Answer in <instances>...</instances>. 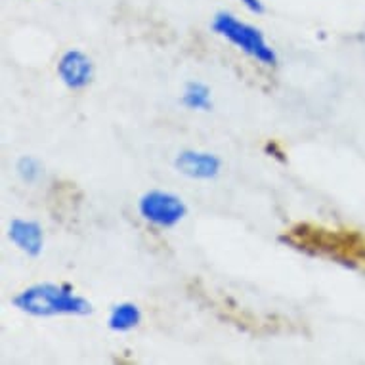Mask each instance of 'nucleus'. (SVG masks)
<instances>
[{
    "instance_id": "obj_7",
    "label": "nucleus",
    "mask_w": 365,
    "mask_h": 365,
    "mask_svg": "<svg viewBox=\"0 0 365 365\" xmlns=\"http://www.w3.org/2000/svg\"><path fill=\"white\" fill-rule=\"evenodd\" d=\"M8 237L27 257L36 258L44 249V230L36 220L14 218L8 226Z\"/></svg>"
},
{
    "instance_id": "obj_10",
    "label": "nucleus",
    "mask_w": 365,
    "mask_h": 365,
    "mask_svg": "<svg viewBox=\"0 0 365 365\" xmlns=\"http://www.w3.org/2000/svg\"><path fill=\"white\" fill-rule=\"evenodd\" d=\"M16 170H18V176L24 180L25 184H35L36 180L42 176L41 161L31 155L19 157L18 163H16Z\"/></svg>"
},
{
    "instance_id": "obj_3",
    "label": "nucleus",
    "mask_w": 365,
    "mask_h": 365,
    "mask_svg": "<svg viewBox=\"0 0 365 365\" xmlns=\"http://www.w3.org/2000/svg\"><path fill=\"white\" fill-rule=\"evenodd\" d=\"M212 31L216 35L226 38L230 44H234L235 48H240L243 54H247L258 63L266 67L277 66V54L276 50L269 46L266 36L258 27L247 24L243 19L235 18L234 14L230 12H216L210 24Z\"/></svg>"
},
{
    "instance_id": "obj_4",
    "label": "nucleus",
    "mask_w": 365,
    "mask_h": 365,
    "mask_svg": "<svg viewBox=\"0 0 365 365\" xmlns=\"http://www.w3.org/2000/svg\"><path fill=\"white\" fill-rule=\"evenodd\" d=\"M138 212L151 226L170 230L178 226L187 215V207L184 199L176 193L165 190H150L138 201Z\"/></svg>"
},
{
    "instance_id": "obj_6",
    "label": "nucleus",
    "mask_w": 365,
    "mask_h": 365,
    "mask_svg": "<svg viewBox=\"0 0 365 365\" xmlns=\"http://www.w3.org/2000/svg\"><path fill=\"white\" fill-rule=\"evenodd\" d=\"M174 168L187 178L215 180L222 170V159L209 151L184 150L174 159Z\"/></svg>"
},
{
    "instance_id": "obj_1",
    "label": "nucleus",
    "mask_w": 365,
    "mask_h": 365,
    "mask_svg": "<svg viewBox=\"0 0 365 365\" xmlns=\"http://www.w3.org/2000/svg\"><path fill=\"white\" fill-rule=\"evenodd\" d=\"M285 243L293 245L299 251L308 255L331 258L346 266H358L365 241L352 232H339V230H325V227L312 226V224H297L282 237Z\"/></svg>"
},
{
    "instance_id": "obj_11",
    "label": "nucleus",
    "mask_w": 365,
    "mask_h": 365,
    "mask_svg": "<svg viewBox=\"0 0 365 365\" xmlns=\"http://www.w3.org/2000/svg\"><path fill=\"white\" fill-rule=\"evenodd\" d=\"M241 4L252 14H262L264 12V4L262 0H240Z\"/></svg>"
},
{
    "instance_id": "obj_8",
    "label": "nucleus",
    "mask_w": 365,
    "mask_h": 365,
    "mask_svg": "<svg viewBox=\"0 0 365 365\" xmlns=\"http://www.w3.org/2000/svg\"><path fill=\"white\" fill-rule=\"evenodd\" d=\"M142 310L134 302H119L109 312L108 327L115 333H128L142 324Z\"/></svg>"
},
{
    "instance_id": "obj_9",
    "label": "nucleus",
    "mask_w": 365,
    "mask_h": 365,
    "mask_svg": "<svg viewBox=\"0 0 365 365\" xmlns=\"http://www.w3.org/2000/svg\"><path fill=\"white\" fill-rule=\"evenodd\" d=\"M180 103L192 111H209L212 109V100H210V88L201 81H190L184 86Z\"/></svg>"
},
{
    "instance_id": "obj_5",
    "label": "nucleus",
    "mask_w": 365,
    "mask_h": 365,
    "mask_svg": "<svg viewBox=\"0 0 365 365\" xmlns=\"http://www.w3.org/2000/svg\"><path fill=\"white\" fill-rule=\"evenodd\" d=\"M58 77L69 90H83L94 81V63L83 50H67L58 61Z\"/></svg>"
},
{
    "instance_id": "obj_2",
    "label": "nucleus",
    "mask_w": 365,
    "mask_h": 365,
    "mask_svg": "<svg viewBox=\"0 0 365 365\" xmlns=\"http://www.w3.org/2000/svg\"><path fill=\"white\" fill-rule=\"evenodd\" d=\"M19 312L35 317L52 316H88L92 302L84 299L69 283L42 282L19 291L12 299Z\"/></svg>"
}]
</instances>
